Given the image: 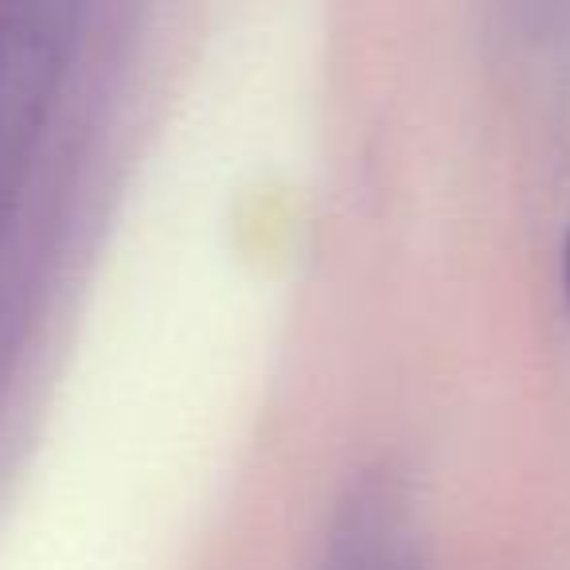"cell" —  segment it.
I'll return each mask as SVG.
<instances>
[{"mask_svg": "<svg viewBox=\"0 0 570 570\" xmlns=\"http://www.w3.org/2000/svg\"><path fill=\"white\" fill-rule=\"evenodd\" d=\"M95 0H0V230L28 188Z\"/></svg>", "mask_w": 570, "mask_h": 570, "instance_id": "1", "label": "cell"}, {"mask_svg": "<svg viewBox=\"0 0 570 570\" xmlns=\"http://www.w3.org/2000/svg\"><path fill=\"white\" fill-rule=\"evenodd\" d=\"M562 294H567V309H570V235H567V250H562Z\"/></svg>", "mask_w": 570, "mask_h": 570, "instance_id": "2", "label": "cell"}]
</instances>
